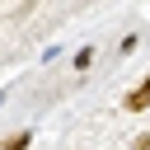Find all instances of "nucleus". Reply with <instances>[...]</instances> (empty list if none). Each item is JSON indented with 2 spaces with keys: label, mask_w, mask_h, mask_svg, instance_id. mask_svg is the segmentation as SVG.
Instances as JSON below:
<instances>
[{
  "label": "nucleus",
  "mask_w": 150,
  "mask_h": 150,
  "mask_svg": "<svg viewBox=\"0 0 150 150\" xmlns=\"http://www.w3.org/2000/svg\"><path fill=\"white\" fill-rule=\"evenodd\" d=\"M131 150H150V131H145V136H136V141H131Z\"/></svg>",
  "instance_id": "nucleus-3"
},
{
  "label": "nucleus",
  "mask_w": 150,
  "mask_h": 150,
  "mask_svg": "<svg viewBox=\"0 0 150 150\" xmlns=\"http://www.w3.org/2000/svg\"><path fill=\"white\" fill-rule=\"evenodd\" d=\"M145 103H150V75H145V80H141V84L127 94V112H141Z\"/></svg>",
  "instance_id": "nucleus-1"
},
{
  "label": "nucleus",
  "mask_w": 150,
  "mask_h": 150,
  "mask_svg": "<svg viewBox=\"0 0 150 150\" xmlns=\"http://www.w3.org/2000/svg\"><path fill=\"white\" fill-rule=\"evenodd\" d=\"M28 141H33V131H19V136H9V141H5V145H0V150H23V145H28Z\"/></svg>",
  "instance_id": "nucleus-2"
}]
</instances>
